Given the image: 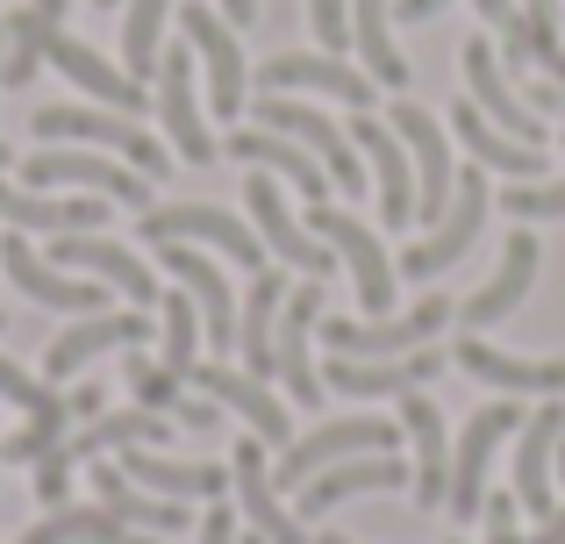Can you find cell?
<instances>
[{
	"mask_svg": "<svg viewBox=\"0 0 565 544\" xmlns=\"http://www.w3.org/2000/svg\"><path fill=\"white\" fill-rule=\"evenodd\" d=\"M0 65H8V14H0Z\"/></svg>",
	"mask_w": 565,
	"mask_h": 544,
	"instance_id": "56",
	"label": "cell"
},
{
	"mask_svg": "<svg viewBox=\"0 0 565 544\" xmlns=\"http://www.w3.org/2000/svg\"><path fill=\"white\" fill-rule=\"evenodd\" d=\"M0 330H8V316H0Z\"/></svg>",
	"mask_w": 565,
	"mask_h": 544,
	"instance_id": "62",
	"label": "cell"
},
{
	"mask_svg": "<svg viewBox=\"0 0 565 544\" xmlns=\"http://www.w3.org/2000/svg\"><path fill=\"white\" fill-rule=\"evenodd\" d=\"M316 322H322V279L287 287V308H279V330H273V373L287 380V394H294V402H308V408L322 402V373H316V359H308Z\"/></svg>",
	"mask_w": 565,
	"mask_h": 544,
	"instance_id": "15",
	"label": "cell"
},
{
	"mask_svg": "<svg viewBox=\"0 0 565 544\" xmlns=\"http://www.w3.org/2000/svg\"><path fill=\"white\" fill-rule=\"evenodd\" d=\"M558 480H565V445H558Z\"/></svg>",
	"mask_w": 565,
	"mask_h": 544,
	"instance_id": "58",
	"label": "cell"
},
{
	"mask_svg": "<svg viewBox=\"0 0 565 544\" xmlns=\"http://www.w3.org/2000/svg\"><path fill=\"white\" fill-rule=\"evenodd\" d=\"M458 365H466L472 380H487V387L501 394H565V359H515V351L487 344V337H458Z\"/></svg>",
	"mask_w": 565,
	"mask_h": 544,
	"instance_id": "28",
	"label": "cell"
},
{
	"mask_svg": "<svg viewBox=\"0 0 565 544\" xmlns=\"http://www.w3.org/2000/svg\"><path fill=\"white\" fill-rule=\"evenodd\" d=\"M166 430H172V416H151V408H115V416H94V423H79V430L65 437V459L79 466V459H100V451H137V445H166Z\"/></svg>",
	"mask_w": 565,
	"mask_h": 544,
	"instance_id": "36",
	"label": "cell"
},
{
	"mask_svg": "<svg viewBox=\"0 0 565 544\" xmlns=\"http://www.w3.org/2000/svg\"><path fill=\"white\" fill-rule=\"evenodd\" d=\"M143 337H151V316H143V308L72 316V330H65V337H51V351H43V373H51V380H72L79 365H94L100 351H115V344H129V351H137Z\"/></svg>",
	"mask_w": 565,
	"mask_h": 544,
	"instance_id": "20",
	"label": "cell"
},
{
	"mask_svg": "<svg viewBox=\"0 0 565 544\" xmlns=\"http://www.w3.org/2000/svg\"><path fill=\"white\" fill-rule=\"evenodd\" d=\"M537 287V237H530V230H515L509 244H501V266H494V279H487L480 294H472L466 308H458V322H466L472 337L480 330H494L501 316H515V308H523V294Z\"/></svg>",
	"mask_w": 565,
	"mask_h": 544,
	"instance_id": "26",
	"label": "cell"
},
{
	"mask_svg": "<svg viewBox=\"0 0 565 544\" xmlns=\"http://www.w3.org/2000/svg\"><path fill=\"white\" fill-rule=\"evenodd\" d=\"M487 201H494V186H487V166H466V172H458L451 209H444V223L429 230L423 244H408V252H401V273H408V279H437L444 266H458V258L472 252V237L487 230Z\"/></svg>",
	"mask_w": 565,
	"mask_h": 544,
	"instance_id": "9",
	"label": "cell"
},
{
	"mask_svg": "<svg viewBox=\"0 0 565 544\" xmlns=\"http://www.w3.org/2000/svg\"><path fill=\"white\" fill-rule=\"evenodd\" d=\"M258 129H279V137H294L301 151H316V166L330 172L337 194H365V158H359V143H351V129H337L330 115H316L308 100L265 94L258 100Z\"/></svg>",
	"mask_w": 565,
	"mask_h": 544,
	"instance_id": "3",
	"label": "cell"
},
{
	"mask_svg": "<svg viewBox=\"0 0 565 544\" xmlns=\"http://www.w3.org/2000/svg\"><path fill=\"white\" fill-rule=\"evenodd\" d=\"M143 244H215L222 258H236V266L265 273V244L250 223H236L230 209H207V201H166V209H143L137 223Z\"/></svg>",
	"mask_w": 565,
	"mask_h": 544,
	"instance_id": "5",
	"label": "cell"
},
{
	"mask_svg": "<svg viewBox=\"0 0 565 544\" xmlns=\"http://www.w3.org/2000/svg\"><path fill=\"white\" fill-rule=\"evenodd\" d=\"M115 201L100 194H36V186H8L0 180V223L8 230H51V237H79V230H100Z\"/></svg>",
	"mask_w": 565,
	"mask_h": 544,
	"instance_id": "23",
	"label": "cell"
},
{
	"mask_svg": "<svg viewBox=\"0 0 565 544\" xmlns=\"http://www.w3.org/2000/svg\"><path fill=\"white\" fill-rule=\"evenodd\" d=\"M308 22H316V36L330 51H344L351 43V0H308Z\"/></svg>",
	"mask_w": 565,
	"mask_h": 544,
	"instance_id": "47",
	"label": "cell"
},
{
	"mask_svg": "<svg viewBox=\"0 0 565 544\" xmlns=\"http://www.w3.org/2000/svg\"><path fill=\"white\" fill-rule=\"evenodd\" d=\"M394 0H351V43H359L373 86H408V57L394 51V29H386Z\"/></svg>",
	"mask_w": 565,
	"mask_h": 544,
	"instance_id": "38",
	"label": "cell"
},
{
	"mask_svg": "<svg viewBox=\"0 0 565 544\" xmlns=\"http://www.w3.org/2000/svg\"><path fill=\"white\" fill-rule=\"evenodd\" d=\"M401 445V423H380V416H344V423H322V430L294 437L279 451V473L273 488H308L322 466H344V459H365V451H394Z\"/></svg>",
	"mask_w": 565,
	"mask_h": 544,
	"instance_id": "6",
	"label": "cell"
},
{
	"mask_svg": "<svg viewBox=\"0 0 565 544\" xmlns=\"http://www.w3.org/2000/svg\"><path fill=\"white\" fill-rule=\"evenodd\" d=\"M444 373V351H408V359H330V387L337 394H359V402H373V394H415L429 387V380Z\"/></svg>",
	"mask_w": 565,
	"mask_h": 544,
	"instance_id": "30",
	"label": "cell"
},
{
	"mask_svg": "<svg viewBox=\"0 0 565 544\" xmlns=\"http://www.w3.org/2000/svg\"><path fill=\"white\" fill-rule=\"evenodd\" d=\"M408 480V466L394 459V451H365V459H344V466H322L301 494V516H330L337 502H359V494H380V488H401Z\"/></svg>",
	"mask_w": 565,
	"mask_h": 544,
	"instance_id": "31",
	"label": "cell"
},
{
	"mask_svg": "<svg viewBox=\"0 0 565 544\" xmlns=\"http://www.w3.org/2000/svg\"><path fill=\"white\" fill-rule=\"evenodd\" d=\"M558 445H565V402L537 408V416H523V430H515V509H530V516H558V494H552V466H558Z\"/></svg>",
	"mask_w": 565,
	"mask_h": 544,
	"instance_id": "17",
	"label": "cell"
},
{
	"mask_svg": "<svg viewBox=\"0 0 565 544\" xmlns=\"http://www.w3.org/2000/svg\"><path fill=\"white\" fill-rule=\"evenodd\" d=\"M100 8H122V0H100Z\"/></svg>",
	"mask_w": 565,
	"mask_h": 544,
	"instance_id": "60",
	"label": "cell"
},
{
	"mask_svg": "<svg viewBox=\"0 0 565 544\" xmlns=\"http://www.w3.org/2000/svg\"><path fill=\"white\" fill-rule=\"evenodd\" d=\"M201 544H244V537H236V516H230V509H207V516H201Z\"/></svg>",
	"mask_w": 565,
	"mask_h": 544,
	"instance_id": "49",
	"label": "cell"
},
{
	"mask_svg": "<svg viewBox=\"0 0 565 544\" xmlns=\"http://www.w3.org/2000/svg\"><path fill=\"white\" fill-rule=\"evenodd\" d=\"M265 94H330V100H344L351 115H365L373 108V72H359V65H344L337 51H279V57H265Z\"/></svg>",
	"mask_w": 565,
	"mask_h": 544,
	"instance_id": "14",
	"label": "cell"
},
{
	"mask_svg": "<svg viewBox=\"0 0 565 544\" xmlns=\"http://www.w3.org/2000/svg\"><path fill=\"white\" fill-rule=\"evenodd\" d=\"M279 308H287V279L258 273L236 308V351H244V373L250 380H273V330H279Z\"/></svg>",
	"mask_w": 565,
	"mask_h": 544,
	"instance_id": "35",
	"label": "cell"
},
{
	"mask_svg": "<svg viewBox=\"0 0 565 544\" xmlns=\"http://www.w3.org/2000/svg\"><path fill=\"white\" fill-rule=\"evenodd\" d=\"M466 86H472V108H480L494 129H509L515 143H537V151H544V122H537V108L501 79L494 43H466Z\"/></svg>",
	"mask_w": 565,
	"mask_h": 544,
	"instance_id": "25",
	"label": "cell"
},
{
	"mask_svg": "<svg viewBox=\"0 0 565 544\" xmlns=\"http://www.w3.org/2000/svg\"><path fill=\"white\" fill-rule=\"evenodd\" d=\"M244 201H250V230H258V244L273 258H287L301 279H330V266H337V252L316 237V230L301 223V215L287 209V194H279V180L273 172H258L250 166V180H244Z\"/></svg>",
	"mask_w": 565,
	"mask_h": 544,
	"instance_id": "7",
	"label": "cell"
},
{
	"mask_svg": "<svg viewBox=\"0 0 565 544\" xmlns=\"http://www.w3.org/2000/svg\"><path fill=\"white\" fill-rule=\"evenodd\" d=\"M8 158H14V151H8V143H0V166H8Z\"/></svg>",
	"mask_w": 565,
	"mask_h": 544,
	"instance_id": "59",
	"label": "cell"
},
{
	"mask_svg": "<svg viewBox=\"0 0 565 544\" xmlns=\"http://www.w3.org/2000/svg\"><path fill=\"white\" fill-rule=\"evenodd\" d=\"M316 544H351V537H316Z\"/></svg>",
	"mask_w": 565,
	"mask_h": 544,
	"instance_id": "57",
	"label": "cell"
},
{
	"mask_svg": "<svg viewBox=\"0 0 565 544\" xmlns=\"http://www.w3.org/2000/svg\"><path fill=\"white\" fill-rule=\"evenodd\" d=\"M186 380L207 394V402H222L230 416H244L258 445H273V451H287V445H294V423H287V408L273 402V387H265V380L236 373V365H193Z\"/></svg>",
	"mask_w": 565,
	"mask_h": 544,
	"instance_id": "19",
	"label": "cell"
},
{
	"mask_svg": "<svg viewBox=\"0 0 565 544\" xmlns=\"http://www.w3.org/2000/svg\"><path fill=\"white\" fill-rule=\"evenodd\" d=\"M0 402H14V408L29 416V408H43V402H51V387H43L36 373H22L14 359H0Z\"/></svg>",
	"mask_w": 565,
	"mask_h": 544,
	"instance_id": "45",
	"label": "cell"
},
{
	"mask_svg": "<svg viewBox=\"0 0 565 544\" xmlns=\"http://www.w3.org/2000/svg\"><path fill=\"white\" fill-rule=\"evenodd\" d=\"M244 544H265V537H244Z\"/></svg>",
	"mask_w": 565,
	"mask_h": 544,
	"instance_id": "61",
	"label": "cell"
},
{
	"mask_svg": "<svg viewBox=\"0 0 565 544\" xmlns=\"http://www.w3.org/2000/svg\"><path fill=\"white\" fill-rule=\"evenodd\" d=\"M501 209H509L515 223H552V215H565V180H515L509 194H501Z\"/></svg>",
	"mask_w": 565,
	"mask_h": 544,
	"instance_id": "44",
	"label": "cell"
},
{
	"mask_svg": "<svg viewBox=\"0 0 565 544\" xmlns=\"http://www.w3.org/2000/svg\"><path fill=\"white\" fill-rule=\"evenodd\" d=\"M444 322H451V301H444V294H429V301H415L408 316H373V322L330 316V322H322V337H330L337 359H408V351H429V344H437Z\"/></svg>",
	"mask_w": 565,
	"mask_h": 544,
	"instance_id": "4",
	"label": "cell"
},
{
	"mask_svg": "<svg viewBox=\"0 0 565 544\" xmlns=\"http://www.w3.org/2000/svg\"><path fill=\"white\" fill-rule=\"evenodd\" d=\"M158 258H166V273L186 287V301L201 308V330H207V344H236V294H230V279H222V266L207 252H193V244H158Z\"/></svg>",
	"mask_w": 565,
	"mask_h": 544,
	"instance_id": "24",
	"label": "cell"
},
{
	"mask_svg": "<svg viewBox=\"0 0 565 544\" xmlns=\"http://www.w3.org/2000/svg\"><path fill=\"white\" fill-rule=\"evenodd\" d=\"M51 14H36V8H14L8 14V65H0V86H29L36 79V65H43V51H51Z\"/></svg>",
	"mask_w": 565,
	"mask_h": 544,
	"instance_id": "40",
	"label": "cell"
},
{
	"mask_svg": "<svg viewBox=\"0 0 565 544\" xmlns=\"http://www.w3.org/2000/svg\"><path fill=\"white\" fill-rule=\"evenodd\" d=\"M94 494H100V509H108L115 523H129V531H151V537H180L186 531V502H166V494L137 488V480H129L122 466H108V459H94Z\"/></svg>",
	"mask_w": 565,
	"mask_h": 544,
	"instance_id": "32",
	"label": "cell"
},
{
	"mask_svg": "<svg viewBox=\"0 0 565 544\" xmlns=\"http://www.w3.org/2000/svg\"><path fill=\"white\" fill-rule=\"evenodd\" d=\"M401 430L415 437V502L444 509V494H451V451H444V408L423 387L401 394Z\"/></svg>",
	"mask_w": 565,
	"mask_h": 544,
	"instance_id": "33",
	"label": "cell"
},
{
	"mask_svg": "<svg viewBox=\"0 0 565 544\" xmlns=\"http://www.w3.org/2000/svg\"><path fill=\"white\" fill-rule=\"evenodd\" d=\"M515 430H523V408H515V402H487L480 416L458 430V445H451V494H444V509H451L458 523L487 509V473H494V451H501V437H515Z\"/></svg>",
	"mask_w": 565,
	"mask_h": 544,
	"instance_id": "8",
	"label": "cell"
},
{
	"mask_svg": "<svg viewBox=\"0 0 565 544\" xmlns=\"http://www.w3.org/2000/svg\"><path fill=\"white\" fill-rule=\"evenodd\" d=\"M451 129H458V143H466L487 172H509V180H537V172H544V151H537V143H515L509 129H494L480 108H472V100H466V108H451Z\"/></svg>",
	"mask_w": 565,
	"mask_h": 544,
	"instance_id": "37",
	"label": "cell"
},
{
	"mask_svg": "<svg viewBox=\"0 0 565 544\" xmlns=\"http://www.w3.org/2000/svg\"><path fill=\"white\" fill-rule=\"evenodd\" d=\"M72 423H79V416H72V394H51V402L29 408V423L8 437V459H29V466H36L43 451H57L72 437Z\"/></svg>",
	"mask_w": 565,
	"mask_h": 544,
	"instance_id": "42",
	"label": "cell"
},
{
	"mask_svg": "<svg viewBox=\"0 0 565 544\" xmlns=\"http://www.w3.org/2000/svg\"><path fill=\"white\" fill-rule=\"evenodd\" d=\"M308 230H316L322 244H330L337 258L351 266V279H359V301L373 308V316H386L394 308V258H386V244L373 237V230L359 223V215H344V209H330V201H316V215H308Z\"/></svg>",
	"mask_w": 565,
	"mask_h": 544,
	"instance_id": "10",
	"label": "cell"
},
{
	"mask_svg": "<svg viewBox=\"0 0 565 544\" xmlns=\"http://www.w3.org/2000/svg\"><path fill=\"white\" fill-rule=\"evenodd\" d=\"M36 14H51V22H65V0H29Z\"/></svg>",
	"mask_w": 565,
	"mask_h": 544,
	"instance_id": "55",
	"label": "cell"
},
{
	"mask_svg": "<svg viewBox=\"0 0 565 544\" xmlns=\"http://www.w3.org/2000/svg\"><path fill=\"white\" fill-rule=\"evenodd\" d=\"M100 402H108V394H100V387H72V416H79V423L108 416V408H100Z\"/></svg>",
	"mask_w": 565,
	"mask_h": 544,
	"instance_id": "51",
	"label": "cell"
},
{
	"mask_svg": "<svg viewBox=\"0 0 565 544\" xmlns=\"http://www.w3.org/2000/svg\"><path fill=\"white\" fill-rule=\"evenodd\" d=\"M51 266L86 273V279H100V287L129 294V308H158V301H166V294H158V273L143 266L129 244L94 237V230H79V237H57V244H51Z\"/></svg>",
	"mask_w": 565,
	"mask_h": 544,
	"instance_id": "12",
	"label": "cell"
},
{
	"mask_svg": "<svg viewBox=\"0 0 565 544\" xmlns=\"http://www.w3.org/2000/svg\"><path fill=\"white\" fill-rule=\"evenodd\" d=\"M230 488H236V502H244V516H250V537H265V544H308L301 516H287V509H279L273 459H265L258 437H244V445H236V459H230Z\"/></svg>",
	"mask_w": 565,
	"mask_h": 544,
	"instance_id": "21",
	"label": "cell"
},
{
	"mask_svg": "<svg viewBox=\"0 0 565 544\" xmlns=\"http://www.w3.org/2000/svg\"><path fill=\"white\" fill-rule=\"evenodd\" d=\"M230 158H244V166H258V172H273V180L301 186L308 201H330V172L316 166V151H301V143L279 137V129H236Z\"/></svg>",
	"mask_w": 565,
	"mask_h": 544,
	"instance_id": "34",
	"label": "cell"
},
{
	"mask_svg": "<svg viewBox=\"0 0 565 544\" xmlns=\"http://www.w3.org/2000/svg\"><path fill=\"white\" fill-rule=\"evenodd\" d=\"M172 423H186V430H215L222 402H180V408H172Z\"/></svg>",
	"mask_w": 565,
	"mask_h": 544,
	"instance_id": "50",
	"label": "cell"
},
{
	"mask_svg": "<svg viewBox=\"0 0 565 544\" xmlns=\"http://www.w3.org/2000/svg\"><path fill=\"white\" fill-rule=\"evenodd\" d=\"M394 137L408 143V158H415V223L437 230L444 201L458 194V166H451V143H444V122L429 108H394Z\"/></svg>",
	"mask_w": 565,
	"mask_h": 544,
	"instance_id": "13",
	"label": "cell"
},
{
	"mask_svg": "<svg viewBox=\"0 0 565 544\" xmlns=\"http://www.w3.org/2000/svg\"><path fill=\"white\" fill-rule=\"evenodd\" d=\"M36 494H43V509H65V494H72V459H65V445L36 459Z\"/></svg>",
	"mask_w": 565,
	"mask_h": 544,
	"instance_id": "46",
	"label": "cell"
},
{
	"mask_svg": "<svg viewBox=\"0 0 565 544\" xmlns=\"http://www.w3.org/2000/svg\"><path fill=\"white\" fill-rule=\"evenodd\" d=\"M530 544H565V509H558V516H544V531L530 537Z\"/></svg>",
	"mask_w": 565,
	"mask_h": 544,
	"instance_id": "54",
	"label": "cell"
},
{
	"mask_svg": "<svg viewBox=\"0 0 565 544\" xmlns=\"http://www.w3.org/2000/svg\"><path fill=\"white\" fill-rule=\"evenodd\" d=\"M487 544H530L523 531H515V494H487Z\"/></svg>",
	"mask_w": 565,
	"mask_h": 544,
	"instance_id": "48",
	"label": "cell"
},
{
	"mask_svg": "<svg viewBox=\"0 0 565 544\" xmlns=\"http://www.w3.org/2000/svg\"><path fill=\"white\" fill-rule=\"evenodd\" d=\"M115 466H122L137 488L166 494V502H222V488H230V466H207V459H166V451H151V445L122 451Z\"/></svg>",
	"mask_w": 565,
	"mask_h": 544,
	"instance_id": "27",
	"label": "cell"
},
{
	"mask_svg": "<svg viewBox=\"0 0 565 544\" xmlns=\"http://www.w3.org/2000/svg\"><path fill=\"white\" fill-rule=\"evenodd\" d=\"M0 459H8V445H0Z\"/></svg>",
	"mask_w": 565,
	"mask_h": 544,
	"instance_id": "63",
	"label": "cell"
},
{
	"mask_svg": "<svg viewBox=\"0 0 565 544\" xmlns=\"http://www.w3.org/2000/svg\"><path fill=\"white\" fill-rule=\"evenodd\" d=\"M222 8V22H250V14H258V0H215Z\"/></svg>",
	"mask_w": 565,
	"mask_h": 544,
	"instance_id": "53",
	"label": "cell"
},
{
	"mask_svg": "<svg viewBox=\"0 0 565 544\" xmlns=\"http://www.w3.org/2000/svg\"><path fill=\"white\" fill-rule=\"evenodd\" d=\"M29 129H36L43 143H86V151H115L122 166H137L143 180L151 172H166V143L158 137H143L129 115H115V108H36L29 115Z\"/></svg>",
	"mask_w": 565,
	"mask_h": 544,
	"instance_id": "2",
	"label": "cell"
},
{
	"mask_svg": "<svg viewBox=\"0 0 565 544\" xmlns=\"http://www.w3.org/2000/svg\"><path fill=\"white\" fill-rule=\"evenodd\" d=\"M437 8H451V0H394V14H401V22H429Z\"/></svg>",
	"mask_w": 565,
	"mask_h": 544,
	"instance_id": "52",
	"label": "cell"
},
{
	"mask_svg": "<svg viewBox=\"0 0 565 544\" xmlns=\"http://www.w3.org/2000/svg\"><path fill=\"white\" fill-rule=\"evenodd\" d=\"M180 29L193 43V65L207 72V100H215V115H222V122L244 115V51H236V29L222 22L215 8H201V0L180 8Z\"/></svg>",
	"mask_w": 565,
	"mask_h": 544,
	"instance_id": "16",
	"label": "cell"
},
{
	"mask_svg": "<svg viewBox=\"0 0 565 544\" xmlns=\"http://www.w3.org/2000/svg\"><path fill=\"white\" fill-rule=\"evenodd\" d=\"M0 266H8V279H14V287H22L36 308H65V316H108V287H100V279H72L65 266H51L43 252H29L22 230L0 244Z\"/></svg>",
	"mask_w": 565,
	"mask_h": 544,
	"instance_id": "18",
	"label": "cell"
},
{
	"mask_svg": "<svg viewBox=\"0 0 565 544\" xmlns=\"http://www.w3.org/2000/svg\"><path fill=\"white\" fill-rule=\"evenodd\" d=\"M351 143H359V158L373 166V180H380L386 230H408L415 223V158H408V143H401L386 122H373V115L351 122Z\"/></svg>",
	"mask_w": 565,
	"mask_h": 544,
	"instance_id": "22",
	"label": "cell"
},
{
	"mask_svg": "<svg viewBox=\"0 0 565 544\" xmlns=\"http://www.w3.org/2000/svg\"><path fill=\"white\" fill-rule=\"evenodd\" d=\"M158 115H166V137L186 166H215V129H207L201 94H193V43L158 51Z\"/></svg>",
	"mask_w": 565,
	"mask_h": 544,
	"instance_id": "11",
	"label": "cell"
},
{
	"mask_svg": "<svg viewBox=\"0 0 565 544\" xmlns=\"http://www.w3.org/2000/svg\"><path fill=\"white\" fill-rule=\"evenodd\" d=\"M129 394H137V408H151V416H172V408L186 402V380L172 373V365L137 359V351H129Z\"/></svg>",
	"mask_w": 565,
	"mask_h": 544,
	"instance_id": "43",
	"label": "cell"
},
{
	"mask_svg": "<svg viewBox=\"0 0 565 544\" xmlns=\"http://www.w3.org/2000/svg\"><path fill=\"white\" fill-rule=\"evenodd\" d=\"M166 14H172V0H129V22H122L129 79H158V36H166Z\"/></svg>",
	"mask_w": 565,
	"mask_h": 544,
	"instance_id": "41",
	"label": "cell"
},
{
	"mask_svg": "<svg viewBox=\"0 0 565 544\" xmlns=\"http://www.w3.org/2000/svg\"><path fill=\"white\" fill-rule=\"evenodd\" d=\"M51 57L57 72H65L72 86H79V94H94L100 108H115V115H137L143 108V79H129V72H115L108 57L94 51V43H79V36H65V29H51Z\"/></svg>",
	"mask_w": 565,
	"mask_h": 544,
	"instance_id": "29",
	"label": "cell"
},
{
	"mask_svg": "<svg viewBox=\"0 0 565 544\" xmlns=\"http://www.w3.org/2000/svg\"><path fill=\"white\" fill-rule=\"evenodd\" d=\"M22 186L51 194V186H72V194H100L115 209H151V180L137 166H115L108 151H86V143H36L22 158Z\"/></svg>",
	"mask_w": 565,
	"mask_h": 544,
	"instance_id": "1",
	"label": "cell"
},
{
	"mask_svg": "<svg viewBox=\"0 0 565 544\" xmlns=\"http://www.w3.org/2000/svg\"><path fill=\"white\" fill-rule=\"evenodd\" d=\"M158 337H166V359H158V365H172V373H193V365H201V308H193L186 301V287L180 294H166V301H158Z\"/></svg>",
	"mask_w": 565,
	"mask_h": 544,
	"instance_id": "39",
	"label": "cell"
}]
</instances>
